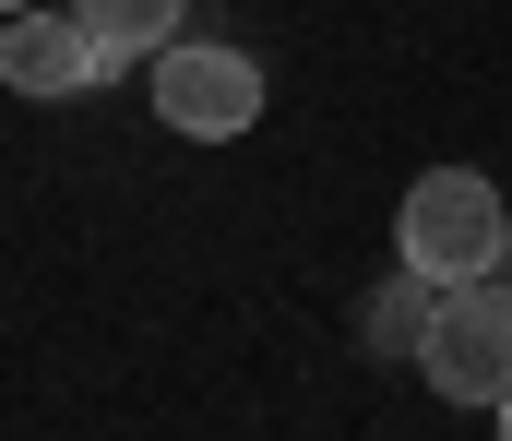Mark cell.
I'll return each instance as SVG.
<instances>
[{
  "label": "cell",
  "instance_id": "obj_1",
  "mask_svg": "<svg viewBox=\"0 0 512 441\" xmlns=\"http://www.w3.org/2000/svg\"><path fill=\"white\" fill-rule=\"evenodd\" d=\"M393 239H405V275H429V287H477V275H501L512 203L477 179V167H429V179L405 191Z\"/></svg>",
  "mask_w": 512,
  "mask_h": 441
},
{
  "label": "cell",
  "instance_id": "obj_2",
  "mask_svg": "<svg viewBox=\"0 0 512 441\" xmlns=\"http://www.w3.org/2000/svg\"><path fill=\"white\" fill-rule=\"evenodd\" d=\"M143 72H155V120H167V132H191V144H239V132L262 120V60H251V48L167 36Z\"/></svg>",
  "mask_w": 512,
  "mask_h": 441
},
{
  "label": "cell",
  "instance_id": "obj_3",
  "mask_svg": "<svg viewBox=\"0 0 512 441\" xmlns=\"http://www.w3.org/2000/svg\"><path fill=\"white\" fill-rule=\"evenodd\" d=\"M417 370H429L453 406H501V394H512V287H501V275H477V287H441Z\"/></svg>",
  "mask_w": 512,
  "mask_h": 441
},
{
  "label": "cell",
  "instance_id": "obj_4",
  "mask_svg": "<svg viewBox=\"0 0 512 441\" xmlns=\"http://www.w3.org/2000/svg\"><path fill=\"white\" fill-rule=\"evenodd\" d=\"M0 84L36 96V108H60V96H84V84H108V72H96V36H84L72 12H12V24H0Z\"/></svg>",
  "mask_w": 512,
  "mask_h": 441
},
{
  "label": "cell",
  "instance_id": "obj_5",
  "mask_svg": "<svg viewBox=\"0 0 512 441\" xmlns=\"http://www.w3.org/2000/svg\"><path fill=\"white\" fill-rule=\"evenodd\" d=\"M72 24L96 36V72H131V60H155L191 24V0H72Z\"/></svg>",
  "mask_w": 512,
  "mask_h": 441
},
{
  "label": "cell",
  "instance_id": "obj_6",
  "mask_svg": "<svg viewBox=\"0 0 512 441\" xmlns=\"http://www.w3.org/2000/svg\"><path fill=\"white\" fill-rule=\"evenodd\" d=\"M429 310H441L429 275H393V287H370V310H358V346H370V358H417V346H429Z\"/></svg>",
  "mask_w": 512,
  "mask_h": 441
},
{
  "label": "cell",
  "instance_id": "obj_7",
  "mask_svg": "<svg viewBox=\"0 0 512 441\" xmlns=\"http://www.w3.org/2000/svg\"><path fill=\"white\" fill-rule=\"evenodd\" d=\"M501 441H512V394H501Z\"/></svg>",
  "mask_w": 512,
  "mask_h": 441
},
{
  "label": "cell",
  "instance_id": "obj_8",
  "mask_svg": "<svg viewBox=\"0 0 512 441\" xmlns=\"http://www.w3.org/2000/svg\"><path fill=\"white\" fill-rule=\"evenodd\" d=\"M501 263H512V239H501Z\"/></svg>",
  "mask_w": 512,
  "mask_h": 441
}]
</instances>
